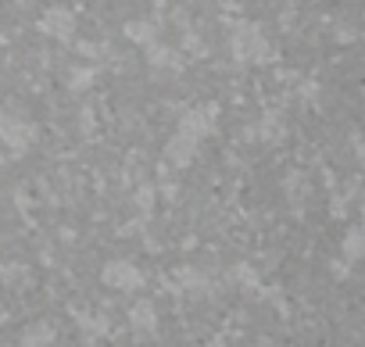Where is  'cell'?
<instances>
[{"label": "cell", "instance_id": "cell-2", "mask_svg": "<svg viewBox=\"0 0 365 347\" xmlns=\"http://www.w3.org/2000/svg\"><path fill=\"white\" fill-rule=\"evenodd\" d=\"M104 283L111 290H136L143 283V276H140V269L133 261H108L104 265Z\"/></svg>", "mask_w": 365, "mask_h": 347}, {"label": "cell", "instance_id": "cell-8", "mask_svg": "<svg viewBox=\"0 0 365 347\" xmlns=\"http://www.w3.org/2000/svg\"><path fill=\"white\" fill-rule=\"evenodd\" d=\"M125 36L140 47H154V26L150 22H125Z\"/></svg>", "mask_w": 365, "mask_h": 347}, {"label": "cell", "instance_id": "cell-3", "mask_svg": "<svg viewBox=\"0 0 365 347\" xmlns=\"http://www.w3.org/2000/svg\"><path fill=\"white\" fill-rule=\"evenodd\" d=\"M212 125H215V108H190V111H182V118H179V133L190 136V140L208 136Z\"/></svg>", "mask_w": 365, "mask_h": 347}, {"label": "cell", "instance_id": "cell-9", "mask_svg": "<svg viewBox=\"0 0 365 347\" xmlns=\"http://www.w3.org/2000/svg\"><path fill=\"white\" fill-rule=\"evenodd\" d=\"M51 340H54L51 326H43V322H40V326H33V329L22 336V347H43V343H51Z\"/></svg>", "mask_w": 365, "mask_h": 347}, {"label": "cell", "instance_id": "cell-6", "mask_svg": "<svg viewBox=\"0 0 365 347\" xmlns=\"http://www.w3.org/2000/svg\"><path fill=\"white\" fill-rule=\"evenodd\" d=\"M129 318H133V329H140L143 336H147V333H154V326H158V315H154L150 301H140V304L129 311Z\"/></svg>", "mask_w": 365, "mask_h": 347}, {"label": "cell", "instance_id": "cell-1", "mask_svg": "<svg viewBox=\"0 0 365 347\" xmlns=\"http://www.w3.org/2000/svg\"><path fill=\"white\" fill-rule=\"evenodd\" d=\"M230 47H233V58H237V61H269V58H272L269 40H265L262 29L251 26V22H240V26H237Z\"/></svg>", "mask_w": 365, "mask_h": 347}, {"label": "cell", "instance_id": "cell-12", "mask_svg": "<svg viewBox=\"0 0 365 347\" xmlns=\"http://www.w3.org/2000/svg\"><path fill=\"white\" fill-rule=\"evenodd\" d=\"M90 76H93L90 68H83V72H76V79H72V86H76V90H79V86H90Z\"/></svg>", "mask_w": 365, "mask_h": 347}, {"label": "cell", "instance_id": "cell-4", "mask_svg": "<svg viewBox=\"0 0 365 347\" xmlns=\"http://www.w3.org/2000/svg\"><path fill=\"white\" fill-rule=\"evenodd\" d=\"M165 157H168L175 168H187V165L197 157V140H190V136L175 133V136L165 143Z\"/></svg>", "mask_w": 365, "mask_h": 347}, {"label": "cell", "instance_id": "cell-11", "mask_svg": "<svg viewBox=\"0 0 365 347\" xmlns=\"http://www.w3.org/2000/svg\"><path fill=\"white\" fill-rule=\"evenodd\" d=\"M150 65H158V68H175V51L172 47H150Z\"/></svg>", "mask_w": 365, "mask_h": 347}, {"label": "cell", "instance_id": "cell-10", "mask_svg": "<svg viewBox=\"0 0 365 347\" xmlns=\"http://www.w3.org/2000/svg\"><path fill=\"white\" fill-rule=\"evenodd\" d=\"M0 136H4L8 143H15V147H26L33 140V129L29 125H4V133H0Z\"/></svg>", "mask_w": 365, "mask_h": 347}, {"label": "cell", "instance_id": "cell-5", "mask_svg": "<svg viewBox=\"0 0 365 347\" xmlns=\"http://www.w3.org/2000/svg\"><path fill=\"white\" fill-rule=\"evenodd\" d=\"M43 33H51V36H61V40H68L72 33H76V19L72 15H65V11H51L43 22Z\"/></svg>", "mask_w": 365, "mask_h": 347}, {"label": "cell", "instance_id": "cell-7", "mask_svg": "<svg viewBox=\"0 0 365 347\" xmlns=\"http://www.w3.org/2000/svg\"><path fill=\"white\" fill-rule=\"evenodd\" d=\"M344 258L347 261H365V226H354L344 237Z\"/></svg>", "mask_w": 365, "mask_h": 347}]
</instances>
